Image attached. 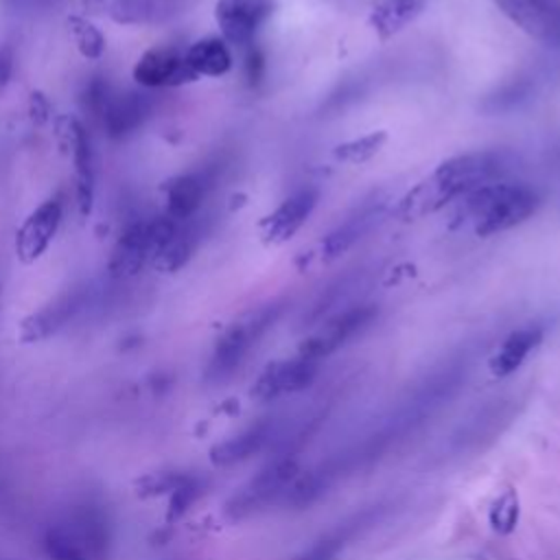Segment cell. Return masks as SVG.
<instances>
[{
  "label": "cell",
  "mask_w": 560,
  "mask_h": 560,
  "mask_svg": "<svg viewBox=\"0 0 560 560\" xmlns=\"http://www.w3.org/2000/svg\"><path fill=\"white\" fill-rule=\"evenodd\" d=\"M514 158L508 151L483 149L468 151L444 160L429 177L413 186L398 203V217L405 221L420 219L444 208L448 201H457L464 195L505 179L512 171Z\"/></svg>",
  "instance_id": "cell-1"
},
{
  "label": "cell",
  "mask_w": 560,
  "mask_h": 560,
  "mask_svg": "<svg viewBox=\"0 0 560 560\" xmlns=\"http://www.w3.org/2000/svg\"><path fill=\"white\" fill-rule=\"evenodd\" d=\"M536 208L538 195L532 186L499 179L457 199L453 225L468 223L477 236H492L516 228L532 217Z\"/></svg>",
  "instance_id": "cell-2"
},
{
  "label": "cell",
  "mask_w": 560,
  "mask_h": 560,
  "mask_svg": "<svg viewBox=\"0 0 560 560\" xmlns=\"http://www.w3.org/2000/svg\"><path fill=\"white\" fill-rule=\"evenodd\" d=\"M278 313H280L278 306H262L258 311L243 315L238 322H234L217 341L214 352L208 361L206 378L210 383H223L225 378H230L247 357L249 348L276 322Z\"/></svg>",
  "instance_id": "cell-3"
},
{
  "label": "cell",
  "mask_w": 560,
  "mask_h": 560,
  "mask_svg": "<svg viewBox=\"0 0 560 560\" xmlns=\"http://www.w3.org/2000/svg\"><path fill=\"white\" fill-rule=\"evenodd\" d=\"M273 11L276 0H217L214 20L228 44L249 46Z\"/></svg>",
  "instance_id": "cell-4"
},
{
  "label": "cell",
  "mask_w": 560,
  "mask_h": 560,
  "mask_svg": "<svg viewBox=\"0 0 560 560\" xmlns=\"http://www.w3.org/2000/svg\"><path fill=\"white\" fill-rule=\"evenodd\" d=\"M494 4L529 37L560 46V0H494Z\"/></svg>",
  "instance_id": "cell-5"
},
{
  "label": "cell",
  "mask_w": 560,
  "mask_h": 560,
  "mask_svg": "<svg viewBox=\"0 0 560 560\" xmlns=\"http://www.w3.org/2000/svg\"><path fill=\"white\" fill-rule=\"evenodd\" d=\"M133 79L147 90L175 88L197 79V74L186 63L184 50L173 46H155L140 55L133 66Z\"/></svg>",
  "instance_id": "cell-6"
},
{
  "label": "cell",
  "mask_w": 560,
  "mask_h": 560,
  "mask_svg": "<svg viewBox=\"0 0 560 560\" xmlns=\"http://www.w3.org/2000/svg\"><path fill=\"white\" fill-rule=\"evenodd\" d=\"M374 317H376L374 306L348 308V311L330 317L311 337H306L300 346V354L319 361L322 357H328L330 352L341 348L357 332H361Z\"/></svg>",
  "instance_id": "cell-7"
},
{
  "label": "cell",
  "mask_w": 560,
  "mask_h": 560,
  "mask_svg": "<svg viewBox=\"0 0 560 560\" xmlns=\"http://www.w3.org/2000/svg\"><path fill=\"white\" fill-rule=\"evenodd\" d=\"M317 376V361L308 357L282 359L269 363L256 378L252 387V396L256 400H273L284 394H295L306 389Z\"/></svg>",
  "instance_id": "cell-8"
},
{
  "label": "cell",
  "mask_w": 560,
  "mask_h": 560,
  "mask_svg": "<svg viewBox=\"0 0 560 560\" xmlns=\"http://www.w3.org/2000/svg\"><path fill=\"white\" fill-rule=\"evenodd\" d=\"M61 201L59 197H50L42 201L20 225L15 234V254L24 265L35 262L52 243L59 223H61Z\"/></svg>",
  "instance_id": "cell-9"
},
{
  "label": "cell",
  "mask_w": 560,
  "mask_h": 560,
  "mask_svg": "<svg viewBox=\"0 0 560 560\" xmlns=\"http://www.w3.org/2000/svg\"><path fill=\"white\" fill-rule=\"evenodd\" d=\"M295 470H298V466L291 459L276 462L273 466L265 468L228 501V505H225L228 514L238 518V516H245V514L271 503L287 488V483L295 477Z\"/></svg>",
  "instance_id": "cell-10"
},
{
  "label": "cell",
  "mask_w": 560,
  "mask_h": 560,
  "mask_svg": "<svg viewBox=\"0 0 560 560\" xmlns=\"http://www.w3.org/2000/svg\"><path fill=\"white\" fill-rule=\"evenodd\" d=\"M63 136L72 153L74 164V197L81 217H88L94 208L96 173H94V153L85 127L77 118H63Z\"/></svg>",
  "instance_id": "cell-11"
},
{
  "label": "cell",
  "mask_w": 560,
  "mask_h": 560,
  "mask_svg": "<svg viewBox=\"0 0 560 560\" xmlns=\"http://www.w3.org/2000/svg\"><path fill=\"white\" fill-rule=\"evenodd\" d=\"M57 527L88 560H103L107 556L109 527L98 508L81 505L63 523H57Z\"/></svg>",
  "instance_id": "cell-12"
},
{
  "label": "cell",
  "mask_w": 560,
  "mask_h": 560,
  "mask_svg": "<svg viewBox=\"0 0 560 560\" xmlns=\"http://www.w3.org/2000/svg\"><path fill=\"white\" fill-rule=\"evenodd\" d=\"M319 199V192L313 186L298 188L291 192L271 214L262 219V236L271 245L287 243L311 217Z\"/></svg>",
  "instance_id": "cell-13"
},
{
  "label": "cell",
  "mask_w": 560,
  "mask_h": 560,
  "mask_svg": "<svg viewBox=\"0 0 560 560\" xmlns=\"http://www.w3.org/2000/svg\"><path fill=\"white\" fill-rule=\"evenodd\" d=\"M85 293L81 289H72L57 295L52 302L24 317L20 326V339L26 343H35L52 337L81 311Z\"/></svg>",
  "instance_id": "cell-14"
},
{
  "label": "cell",
  "mask_w": 560,
  "mask_h": 560,
  "mask_svg": "<svg viewBox=\"0 0 560 560\" xmlns=\"http://www.w3.org/2000/svg\"><path fill=\"white\" fill-rule=\"evenodd\" d=\"M83 7L122 26L158 24L175 13V0H83Z\"/></svg>",
  "instance_id": "cell-15"
},
{
  "label": "cell",
  "mask_w": 560,
  "mask_h": 560,
  "mask_svg": "<svg viewBox=\"0 0 560 560\" xmlns=\"http://www.w3.org/2000/svg\"><path fill=\"white\" fill-rule=\"evenodd\" d=\"M149 109L151 101L142 92H114L103 107L98 122L112 140H122L144 122Z\"/></svg>",
  "instance_id": "cell-16"
},
{
  "label": "cell",
  "mask_w": 560,
  "mask_h": 560,
  "mask_svg": "<svg viewBox=\"0 0 560 560\" xmlns=\"http://www.w3.org/2000/svg\"><path fill=\"white\" fill-rule=\"evenodd\" d=\"M147 258H151L149 223L138 219L120 232L109 256V271L114 278H131L142 269Z\"/></svg>",
  "instance_id": "cell-17"
},
{
  "label": "cell",
  "mask_w": 560,
  "mask_h": 560,
  "mask_svg": "<svg viewBox=\"0 0 560 560\" xmlns=\"http://www.w3.org/2000/svg\"><path fill=\"white\" fill-rule=\"evenodd\" d=\"M206 188H208V184L201 173H182V175L171 177L164 184L166 217L177 223L192 219L203 201Z\"/></svg>",
  "instance_id": "cell-18"
},
{
  "label": "cell",
  "mask_w": 560,
  "mask_h": 560,
  "mask_svg": "<svg viewBox=\"0 0 560 560\" xmlns=\"http://www.w3.org/2000/svg\"><path fill=\"white\" fill-rule=\"evenodd\" d=\"M427 7V0H376L370 11V26L385 42L409 26Z\"/></svg>",
  "instance_id": "cell-19"
},
{
  "label": "cell",
  "mask_w": 560,
  "mask_h": 560,
  "mask_svg": "<svg viewBox=\"0 0 560 560\" xmlns=\"http://www.w3.org/2000/svg\"><path fill=\"white\" fill-rule=\"evenodd\" d=\"M540 339H542V330L538 326H525V328L512 330L490 359L492 374L508 376L516 372L527 359V354L540 343Z\"/></svg>",
  "instance_id": "cell-20"
},
{
  "label": "cell",
  "mask_w": 560,
  "mask_h": 560,
  "mask_svg": "<svg viewBox=\"0 0 560 560\" xmlns=\"http://www.w3.org/2000/svg\"><path fill=\"white\" fill-rule=\"evenodd\" d=\"M271 438V424L269 422H258L219 444L212 446L210 459L217 466H232L238 464L252 455H256Z\"/></svg>",
  "instance_id": "cell-21"
},
{
  "label": "cell",
  "mask_w": 560,
  "mask_h": 560,
  "mask_svg": "<svg viewBox=\"0 0 560 560\" xmlns=\"http://www.w3.org/2000/svg\"><path fill=\"white\" fill-rule=\"evenodd\" d=\"M184 57L197 77H223L232 68V52L223 37H201L184 50Z\"/></svg>",
  "instance_id": "cell-22"
},
{
  "label": "cell",
  "mask_w": 560,
  "mask_h": 560,
  "mask_svg": "<svg viewBox=\"0 0 560 560\" xmlns=\"http://www.w3.org/2000/svg\"><path fill=\"white\" fill-rule=\"evenodd\" d=\"M376 217H378V206H365L363 210H359L352 217H348L322 243L324 258L332 260V258L341 256L346 249H350L361 238V234H365L370 230V225L374 223Z\"/></svg>",
  "instance_id": "cell-23"
},
{
  "label": "cell",
  "mask_w": 560,
  "mask_h": 560,
  "mask_svg": "<svg viewBox=\"0 0 560 560\" xmlns=\"http://www.w3.org/2000/svg\"><path fill=\"white\" fill-rule=\"evenodd\" d=\"M68 31L72 33V39L77 44V50L85 57V59H101L105 52V35L101 33L98 26H94L90 20L81 18V15H70L66 20Z\"/></svg>",
  "instance_id": "cell-24"
},
{
  "label": "cell",
  "mask_w": 560,
  "mask_h": 560,
  "mask_svg": "<svg viewBox=\"0 0 560 560\" xmlns=\"http://www.w3.org/2000/svg\"><path fill=\"white\" fill-rule=\"evenodd\" d=\"M385 140H387L385 131H372L361 138H352V140L335 147V158L341 162H348V164H363L381 151Z\"/></svg>",
  "instance_id": "cell-25"
},
{
  "label": "cell",
  "mask_w": 560,
  "mask_h": 560,
  "mask_svg": "<svg viewBox=\"0 0 560 560\" xmlns=\"http://www.w3.org/2000/svg\"><path fill=\"white\" fill-rule=\"evenodd\" d=\"M192 254V234L184 228H177L175 236L151 258L162 271H177L188 262Z\"/></svg>",
  "instance_id": "cell-26"
},
{
  "label": "cell",
  "mask_w": 560,
  "mask_h": 560,
  "mask_svg": "<svg viewBox=\"0 0 560 560\" xmlns=\"http://www.w3.org/2000/svg\"><path fill=\"white\" fill-rule=\"evenodd\" d=\"M188 475L184 472H149L138 479L136 488L140 497H155V494H171Z\"/></svg>",
  "instance_id": "cell-27"
},
{
  "label": "cell",
  "mask_w": 560,
  "mask_h": 560,
  "mask_svg": "<svg viewBox=\"0 0 560 560\" xmlns=\"http://www.w3.org/2000/svg\"><path fill=\"white\" fill-rule=\"evenodd\" d=\"M518 518V501L514 497V492H505L503 497H499L490 510V523L497 532H512V527L516 525Z\"/></svg>",
  "instance_id": "cell-28"
},
{
  "label": "cell",
  "mask_w": 560,
  "mask_h": 560,
  "mask_svg": "<svg viewBox=\"0 0 560 560\" xmlns=\"http://www.w3.org/2000/svg\"><path fill=\"white\" fill-rule=\"evenodd\" d=\"M44 547H46V553L50 560H88L70 540L68 536L57 527L52 525L46 534V540H44Z\"/></svg>",
  "instance_id": "cell-29"
},
{
  "label": "cell",
  "mask_w": 560,
  "mask_h": 560,
  "mask_svg": "<svg viewBox=\"0 0 560 560\" xmlns=\"http://www.w3.org/2000/svg\"><path fill=\"white\" fill-rule=\"evenodd\" d=\"M112 94H114V90L105 77H92L83 90V105L94 118H98Z\"/></svg>",
  "instance_id": "cell-30"
},
{
  "label": "cell",
  "mask_w": 560,
  "mask_h": 560,
  "mask_svg": "<svg viewBox=\"0 0 560 560\" xmlns=\"http://www.w3.org/2000/svg\"><path fill=\"white\" fill-rule=\"evenodd\" d=\"M199 494V483L192 479V477H186L168 497V521H177L186 510L188 505L197 499Z\"/></svg>",
  "instance_id": "cell-31"
},
{
  "label": "cell",
  "mask_w": 560,
  "mask_h": 560,
  "mask_svg": "<svg viewBox=\"0 0 560 560\" xmlns=\"http://www.w3.org/2000/svg\"><path fill=\"white\" fill-rule=\"evenodd\" d=\"M341 549V538H324L293 560H335Z\"/></svg>",
  "instance_id": "cell-32"
},
{
  "label": "cell",
  "mask_w": 560,
  "mask_h": 560,
  "mask_svg": "<svg viewBox=\"0 0 560 560\" xmlns=\"http://www.w3.org/2000/svg\"><path fill=\"white\" fill-rule=\"evenodd\" d=\"M28 114H31V120L35 125H44L50 118V101L46 98L44 92H39V90L31 92V96H28Z\"/></svg>",
  "instance_id": "cell-33"
},
{
  "label": "cell",
  "mask_w": 560,
  "mask_h": 560,
  "mask_svg": "<svg viewBox=\"0 0 560 560\" xmlns=\"http://www.w3.org/2000/svg\"><path fill=\"white\" fill-rule=\"evenodd\" d=\"M15 70V50L11 44H0V92L9 85Z\"/></svg>",
  "instance_id": "cell-34"
}]
</instances>
